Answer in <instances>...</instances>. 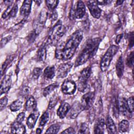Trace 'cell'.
Returning <instances> with one entry per match:
<instances>
[{"mask_svg":"<svg viewBox=\"0 0 134 134\" xmlns=\"http://www.w3.org/2000/svg\"><path fill=\"white\" fill-rule=\"evenodd\" d=\"M83 39V31L77 30L66 40L58 44L55 49V57L57 59L66 61L74 55L77 48Z\"/></svg>","mask_w":134,"mask_h":134,"instance_id":"obj_1","label":"cell"},{"mask_svg":"<svg viewBox=\"0 0 134 134\" xmlns=\"http://www.w3.org/2000/svg\"><path fill=\"white\" fill-rule=\"evenodd\" d=\"M101 39L99 37L87 39L75 61V67L81 65L92 58L96 53Z\"/></svg>","mask_w":134,"mask_h":134,"instance_id":"obj_2","label":"cell"},{"mask_svg":"<svg viewBox=\"0 0 134 134\" xmlns=\"http://www.w3.org/2000/svg\"><path fill=\"white\" fill-rule=\"evenodd\" d=\"M65 32V27L62 25L61 21L59 20L50 30L46 41L47 44L50 45L56 44Z\"/></svg>","mask_w":134,"mask_h":134,"instance_id":"obj_3","label":"cell"},{"mask_svg":"<svg viewBox=\"0 0 134 134\" xmlns=\"http://www.w3.org/2000/svg\"><path fill=\"white\" fill-rule=\"evenodd\" d=\"M119 48L116 45H111L103 55L100 63V68L103 72L106 71L109 68L113 57L118 52Z\"/></svg>","mask_w":134,"mask_h":134,"instance_id":"obj_4","label":"cell"},{"mask_svg":"<svg viewBox=\"0 0 134 134\" xmlns=\"http://www.w3.org/2000/svg\"><path fill=\"white\" fill-rule=\"evenodd\" d=\"M91 68L87 66L81 71L77 80V88L81 92H84L87 87V82L91 74Z\"/></svg>","mask_w":134,"mask_h":134,"instance_id":"obj_5","label":"cell"},{"mask_svg":"<svg viewBox=\"0 0 134 134\" xmlns=\"http://www.w3.org/2000/svg\"><path fill=\"white\" fill-rule=\"evenodd\" d=\"M48 16V14L46 10L45 9H42L37 19V20L35 24V28L34 29L39 35L45 25Z\"/></svg>","mask_w":134,"mask_h":134,"instance_id":"obj_6","label":"cell"},{"mask_svg":"<svg viewBox=\"0 0 134 134\" xmlns=\"http://www.w3.org/2000/svg\"><path fill=\"white\" fill-rule=\"evenodd\" d=\"M95 100V92H90L84 94L81 98V104L83 109H90Z\"/></svg>","mask_w":134,"mask_h":134,"instance_id":"obj_7","label":"cell"},{"mask_svg":"<svg viewBox=\"0 0 134 134\" xmlns=\"http://www.w3.org/2000/svg\"><path fill=\"white\" fill-rule=\"evenodd\" d=\"M76 90V85L72 80L66 79L61 85V91L66 95L73 94Z\"/></svg>","mask_w":134,"mask_h":134,"instance_id":"obj_8","label":"cell"},{"mask_svg":"<svg viewBox=\"0 0 134 134\" xmlns=\"http://www.w3.org/2000/svg\"><path fill=\"white\" fill-rule=\"evenodd\" d=\"M73 65V63L72 62H68L60 64L57 69V77L64 78L66 77Z\"/></svg>","mask_w":134,"mask_h":134,"instance_id":"obj_9","label":"cell"},{"mask_svg":"<svg viewBox=\"0 0 134 134\" xmlns=\"http://www.w3.org/2000/svg\"><path fill=\"white\" fill-rule=\"evenodd\" d=\"M86 3L87 6L90 10L91 15L95 18H99L100 16L102 10L98 7L96 1H88Z\"/></svg>","mask_w":134,"mask_h":134,"instance_id":"obj_10","label":"cell"},{"mask_svg":"<svg viewBox=\"0 0 134 134\" xmlns=\"http://www.w3.org/2000/svg\"><path fill=\"white\" fill-rule=\"evenodd\" d=\"M86 9L85 6L83 2L82 1H77L76 6H74V18L81 19L82 18L85 14Z\"/></svg>","mask_w":134,"mask_h":134,"instance_id":"obj_11","label":"cell"},{"mask_svg":"<svg viewBox=\"0 0 134 134\" xmlns=\"http://www.w3.org/2000/svg\"><path fill=\"white\" fill-rule=\"evenodd\" d=\"M119 111L121 114L128 118H130L132 116V113L130 111L127 103V99L124 97H120L118 100Z\"/></svg>","mask_w":134,"mask_h":134,"instance_id":"obj_12","label":"cell"},{"mask_svg":"<svg viewBox=\"0 0 134 134\" xmlns=\"http://www.w3.org/2000/svg\"><path fill=\"white\" fill-rule=\"evenodd\" d=\"M18 11V5L17 4H13L8 6L7 8L5 10L2 14V18L4 19H10L16 16Z\"/></svg>","mask_w":134,"mask_h":134,"instance_id":"obj_13","label":"cell"},{"mask_svg":"<svg viewBox=\"0 0 134 134\" xmlns=\"http://www.w3.org/2000/svg\"><path fill=\"white\" fill-rule=\"evenodd\" d=\"M12 84V78L11 75L9 74L6 75L2 81L1 84V95L7 93L10 87Z\"/></svg>","mask_w":134,"mask_h":134,"instance_id":"obj_14","label":"cell"},{"mask_svg":"<svg viewBox=\"0 0 134 134\" xmlns=\"http://www.w3.org/2000/svg\"><path fill=\"white\" fill-rule=\"evenodd\" d=\"M84 109L81 103L79 102L78 101L75 102L73 103L71 108H70V111L69 114L70 118L71 119L75 118Z\"/></svg>","mask_w":134,"mask_h":134,"instance_id":"obj_15","label":"cell"},{"mask_svg":"<svg viewBox=\"0 0 134 134\" xmlns=\"http://www.w3.org/2000/svg\"><path fill=\"white\" fill-rule=\"evenodd\" d=\"M47 46L46 42L43 43L39 48L37 54L36 60L38 62H44L47 57Z\"/></svg>","mask_w":134,"mask_h":134,"instance_id":"obj_16","label":"cell"},{"mask_svg":"<svg viewBox=\"0 0 134 134\" xmlns=\"http://www.w3.org/2000/svg\"><path fill=\"white\" fill-rule=\"evenodd\" d=\"M32 1L26 0L24 1L22 6L20 9V14L22 16L27 17L30 13L31 8Z\"/></svg>","mask_w":134,"mask_h":134,"instance_id":"obj_17","label":"cell"},{"mask_svg":"<svg viewBox=\"0 0 134 134\" xmlns=\"http://www.w3.org/2000/svg\"><path fill=\"white\" fill-rule=\"evenodd\" d=\"M70 108L71 106L69 103L66 102L62 103L57 110V115L61 119L64 118L70 110Z\"/></svg>","mask_w":134,"mask_h":134,"instance_id":"obj_18","label":"cell"},{"mask_svg":"<svg viewBox=\"0 0 134 134\" xmlns=\"http://www.w3.org/2000/svg\"><path fill=\"white\" fill-rule=\"evenodd\" d=\"M39 116V112L37 110L32 111L28 116L27 119V125L28 128L32 129L35 127L36 121Z\"/></svg>","mask_w":134,"mask_h":134,"instance_id":"obj_19","label":"cell"},{"mask_svg":"<svg viewBox=\"0 0 134 134\" xmlns=\"http://www.w3.org/2000/svg\"><path fill=\"white\" fill-rule=\"evenodd\" d=\"M11 132L18 134L24 133L26 132V128L22 123L16 121L11 126Z\"/></svg>","mask_w":134,"mask_h":134,"instance_id":"obj_20","label":"cell"},{"mask_svg":"<svg viewBox=\"0 0 134 134\" xmlns=\"http://www.w3.org/2000/svg\"><path fill=\"white\" fill-rule=\"evenodd\" d=\"M25 108L27 111H34L37 110V102L33 96H30L28 98L25 105Z\"/></svg>","mask_w":134,"mask_h":134,"instance_id":"obj_21","label":"cell"},{"mask_svg":"<svg viewBox=\"0 0 134 134\" xmlns=\"http://www.w3.org/2000/svg\"><path fill=\"white\" fill-rule=\"evenodd\" d=\"M106 129V123L103 119H98L94 126L95 133H104Z\"/></svg>","mask_w":134,"mask_h":134,"instance_id":"obj_22","label":"cell"},{"mask_svg":"<svg viewBox=\"0 0 134 134\" xmlns=\"http://www.w3.org/2000/svg\"><path fill=\"white\" fill-rule=\"evenodd\" d=\"M106 128L108 130V132L110 134H114L117 133V129L114 123L113 119L110 116H107L106 118Z\"/></svg>","mask_w":134,"mask_h":134,"instance_id":"obj_23","label":"cell"},{"mask_svg":"<svg viewBox=\"0 0 134 134\" xmlns=\"http://www.w3.org/2000/svg\"><path fill=\"white\" fill-rule=\"evenodd\" d=\"M124 70V61L122 59V56L120 55L118 58L116 65V71L117 75L119 78H121L123 75Z\"/></svg>","mask_w":134,"mask_h":134,"instance_id":"obj_24","label":"cell"},{"mask_svg":"<svg viewBox=\"0 0 134 134\" xmlns=\"http://www.w3.org/2000/svg\"><path fill=\"white\" fill-rule=\"evenodd\" d=\"M55 70L53 65L48 66L43 71V76L46 79L51 80L55 75Z\"/></svg>","mask_w":134,"mask_h":134,"instance_id":"obj_25","label":"cell"},{"mask_svg":"<svg viewBox=\"0 0 134 134\" xmlns=\"http://www.w3.org/2000/svg\"><path fill=\"white\" fill-rule=\"evenodd\" d=\"M112 110L113 113V115L116 118H118L119 114V104L118 99L117 98L116 96H114L111 101Z\"/></svg>","mask_w":134,"mask_h":134,"instance_id":"obj_26","label":"cell"},{"mask_svg":"<svg viewBox=\"0 0 134 134\" xmlns=\"http://www.w3.org/2000/svg\"><path fill=\"white\" fill-rule=\"evenodd\" d=\"M59 87V84L57 83H52L48 86L46 87L43 91V95L44 97H47L48 95H49L52 92L55 90Z\"/></svg>","mask_w":134,"mask_h":134,"instance_id":"obj_27","label":"cell"},{"mask_svg":"<svg viewBox=\"0 0 134 134\" xmlns=\"http://www.w3.org/2000/svg\"><path fill=\"white\" fill-rule=\"evenodd\" d=\"M23 100L21 99H18L13 102L9 106L10 109L12 111H17L19 110L22 106Z\"/></svg>","mask_w":134,"mask_h":134,"instance_id":"obj_28","label":"cell"},{"mask_svg":"<svg viewBox=\"0 0 134 134\" xmlns=\"http://www.w3.org/2000/svg\"><path fill=\"white\" fill-rule=\"evenodd\" d=\"M129 127V122L128 120L124 119L121 120L118 125V129L120 132L128 131Z\"/></svg>","mask_w":134,"mask_h":134,"instance_id":"obj_29","label":"cell"},{"mask_svg":"<svg viewBox=\"0 0 134 134\" xmlns=\"http://www.w3.org/2000/svg\"><path fill=\"white\" fill-rule=\"evenodd\" d=\"M59 1H55V0H47L46 1V5L50 11H53L55 10V8L58 6Z\"/></svg>","mask_w":134,"mask_h":134,"instance_id":"obj_30","label":"cell"},{"mask_svg":"<svg viewBox=\"0 0 134 134\" xmlns=\"http://www.w3.org/2000/svg\"><path fill=\"white\" fill-rule=\"evenodd\" d=\"M49 119V113L47 111H44L41 115L39 120V126L43 127L48 122Z\"/></svg>","mask_w":134,"mask_h":134,"instance_id":"obj_31","label":"cell"},{"mask_svg":"<svg viewBox=\"0 0 134 134\" xmlns=\"http://www.w3.org/2000/svg\"><path fill=\"white\" fill-rule=\"evenodd\" d=\"M13 58H14V57H8V58H7V59L5 60V61L2 65L1 70V77L4 74L6 70L7 69V68L8 66V65L11 63L12 61L13 60Z\"/></svg>","mask_w":134,"mask_h":134,"instance_id":"obj_32","label":"cell"},{"mask_svg":"<svg viewBox=\"0 0 134 134\" xmlns=\"http://www.w3.org/2000/svg\"><path fill=\"white\" fill-rule=\"evenodd\" d=\"M39 35V34L36 32V31L35 29H33L27 36V37H26V39L27 40V41L29 43H31L33 42H34V41L35 40V39H36V38L37 37V36Z\"/></svg>","mask_w":134,"mask_h":134,"instance_id":"obj_33","label":"cell"},{"mask_svg":"<svg viewBox=\"0 0 134 134\" xmlns=\"http://www.w3.org/2000/svg\"><path fill=\"white\" fill-rule=\"evenodd\" d=\"M60 128V126L59 125L55 124L51 125L50 127H49L47 131H46V133H57L58 131H59Z\"/></svg>","mask_w":134,"mask_h":134,"instance_id":"obj_34","label":"cell"},{"mask_svg":"<svg viewBox=\"0 0 134 134\" xmlns=\"http://www.w3.org/2000/svg\"><path fill=\"white\" fill-rule=\"evenodd\" d=\"M58 101V96L57 95H53L50 99L48 108L49 109H53L57 105Z\"/></svg>","mask_w":134,"mask_h":134,"instance_id":"obj_35","label":"cell"},{"mask_svg":"<svg viewBox=\"0 0 134 134\" xmlns=\"http://www.w3.org/2000/svg\"><path fill=\"white\" fill-rule=\"evenodd\" d=\"M126 64L129 68L133 67V51H131L127 56Z\"/></svg>","mask_w":134,"mask_h":134,"instance_id":"obj_36","label":"cell"},{"mask_svg":"<svg viewBox=\"0 0 134 134\" xmlns=\"http://www.w3.org/2000/svg\"><path fill=\"white\" fill-rule=\"evenodd\" d=\"M42 72V69L40 68H35L32 72V77L34 80H37Z\"/></svg>","mask_w":134,"mask_h":134,"instance_id":"obj_37","label":"cell"},{"mask_svg":"<svg viewBox=\"0 0 134 134\" xmlns=\"http://www.w3.org/2000/svg\"><path fill=\"white\" fill-rule=\"evenodd\" d=\"M90 133L89 128L87 125L86 123H82L80 129L79 130L78 133Z\"/></svg>","mask_w":134,"mask_h":134,"instance_id":"obj_38","label":"cell"},{"mask_svg":"<svg viewBox=\"0 0 134 134\" xmlns=\"http://www.w3.org/2000/svg\"><path fill=\"white\" fill-rule=\"evenodd\" d=\"M127 103L130 111L132 114L134 110V104H133V97L131 96L127 100Z\"/></svg>","mask_w":134,"mask_h":134,"instance_id":"obj_39","label":"cell"},{"mask_svg":"<svg viewBox=\"0 0 134 134\" xmlns=\"http://www.w3.org/2000/svg\"><path fill=\"white\" fill-rule=\"evenodd\" d=\"M30 92V87L28 86H25L23 87L21 90L20 95L23 97H25L27 96L29 94Z\"/></svg>","mask_w":134,"mask_h":134,"instance_id":"obj_40","label":"cell"},{"mask_svg":"<svg viewBox=\"0 0 134 134\" xmlns=\"http://www.w3.org/2000/svg\"><path fill=\"white\" fill-rule=\"evenodd\" d=\"M27 18V17L24 18L20 23H19L18 24L16 25L14 27H13V31H17V30H19L24 26V25L26 23Z\"/></svg>","mask_w":134,"mask_h":134,"instance_id":"obj_41","label":"cell"},{"mask_svg":"<svg viewBox=\"0 0 134 134\" xmlns=\"http://www.w3.org/2000/svg\"><path fill=\"white\" fill-rule=\"evenodd\" d=\"M8 102V98L7 97L5 96L1 98L0 99V109L1 111H2L3 109H4L5 107L7 105Z\"/></svg>","mask_w":134,"mask_h":134,"instance_id":"obj_42","label":"cell"},{"mask_svg":"<svg viewBox=\"0 0 134 134\" xmlns=\"http://www.w3.org/2000/svg\"><path fill=\"white\" fill-rule=\"evenodd\" d=\"M11 39H12L11 36H8L7 37H4L3 39H2L1 41V48H3V47H4L8 42H9Z\"/></svg>","mask_w":134,"mask_h":134,"instance_id":"obj_43","label":"cell"},{"mask_svg":"<svg viewBox=\"0 0 134 134\" xmlns=\"http://www.w3.org/2000/svg\"><path fill=\"white\" fill-rule=\"evenodd\" d=\"M25 117V113L24 112H21L17 116L16 121L18 122H20L22 123V122L23 121V120H24Z\"/></svg>","mask_w":134,"mask_h":134,"instance_id":"obj_44","label":"cell"},{"mask_svg":"<svg viewBox=\"0 0 134 134\" xmlns=\"http://www.w3.org/2000/svg\"><path fill=\"white\" fill-rule=\"evenodd\" d=\"M129 40V48H132L133 46V32H130L128 36Z\"/></svg>","mask_w":134,"mask_h":134,"instance_id":"obj_45","label":"cell"},{"mask_svg":"<svg viewBox=\"0 0 134 134\" xmlns=\"http://www.w3.org/2000/svg\"><path fill=\"white\" fill-rule=\"evenodd\" d=\"M75 131L74 130V129L72 127H69L64 131L61 132V133H69V134H72V133H75Z\"/></svg>","mask_w":134,"mask_h":134,"instance_id":"obj_46","label":"cell"},{"mask_svg":"<svg viewBox=\"0 0 134 134\" xmlns=\"http://www.w3.org/2000/svg\"><path fill=\"white\" fill-rule=\"evenodd\" d=\"M96 2L98 5H106L109 4L111 2V1H96Z\"/></svg>","mask_w":134,"mask_h":134,"instance_id":"obj_47","label":"cell"},{"mask_svg":"<svg viewBox=\"0 0 134 134\" xmlns=\"http://www.w3.org/2000/svg\"><path fill=\"white\" fill-rule=\"evenodd\" d=\"M51 12H52V14H51V18L52 19V21H55L57 18V13L55 10Z\"/></svg>","mask_w":134,"mask_h":134,"instance_id":"obj_48","label":"cell"},{"mask_svg":"<svg viewBox=\"0 0 134 134\" xmlns=\"http://www.w3.org/2000/svg\"><path fill=\"white\" fill-rule=\"evenodd\" d=\"M122 37V34H119V35H118L117 36L116 40H115V42L117 44H118L120 42Z\"/></svg>","mask_w":134,"mask_h":134,"instance_id":"obj_49","label":"cell"},{"mask_svg":"<svg viewBox=\"0 0 134 134\" xmlns=\"http://www.w3.org/2000/svg\"><path fill=\"white\" fill-rule=\"evenodd\" d=\"M123 2H124L123 1H117L116 3V6H119V5L122 4L123 3Z\"/></svg>","mask_w":134,"mask_h":134,"instance_id":"obj_50","label":"cell"},{"mask_svg":"<svg viewBox=\"0 0 134 134\" xmlns=\"http://www.w3.org/2000/svg\"><path fill=\"white\" fill-rule=\"evenodd\" d=\"M42 132V130L40 128H37L36 129V133H41Z\"/></svg>","mask_w":134,"mask_h":134,"instance_id":"obj_51","label":"cell"},{"mask_svg":"<svg viewBox=\"0 0 134 134\" xmlns=\"http://www.w3.org/2000/svg\"><path fill=\"white\" fill-rule=\"evenodd\" d=\"M42 1H35V3H36V4H37V5L38 4V5H40V4L42 3Z\"/></svg>","mask_w":134,"mask_h":134,"instance_id":"obj_52","label":"cell"}]
</instances>
